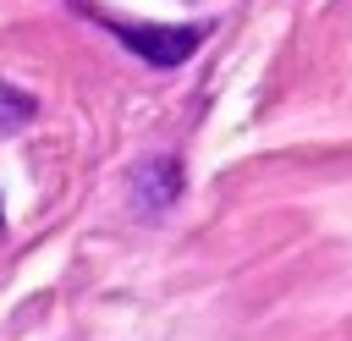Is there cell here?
<instances>
[{"label":"cell","mask_w":352,"mask_h":341,"mask_svg":"<svg viewBox=\"0 0 352 341\" xmlns=\"http://www.w3.org/2000/svg\"><path fill=\"white\" fill-rule=\"evenodd\" d=\"M104 28H116L121 44L138 50V55H148L154 66H176V60H187V55L198 50V38H204V28H121V22H110V16H104Z\"/></svg>","instance_id":"obj_1"},{"label":"cell","mask_w":352,"mask_h":341,"mask_svg":"<svg viewBox=\"0 0 352 341\" xmlns=\"http://www.w3.org/2000/svg\"><path fill=\"white\" fill-rule=\"evenodd\" d=\"M176 192H182V165L176 160H148L138 170V204L143 209H165Z\"/></svg>","instance_id":"obj_2"},{"label":"cell","mask_w":352,"mask_h":341,"mask_svg":"<svg viewBox=\"0 0 352 341\" xmlns=\"http://www.w3.org/2000/svg\"><path fill=\"white\" fill-rule=\"evenodd\" d=\"M33 116H38V99L11 88V82H0V132H22Z\"/></svg>","instance_id":"obj_3"},{"label":"cell","mask_w":352,"mask_h":341,"mask_svg":"<svg viewBox=\"0 0 352 341\" xmlns=\"http://www.w3.org/2000/svg\"><path fill=\"white\" fill-rule=\"evenodd\" d=\"M0 231H6V209H0Z\"/></svg>","instance_id":"obj_4"}]
</instances>
